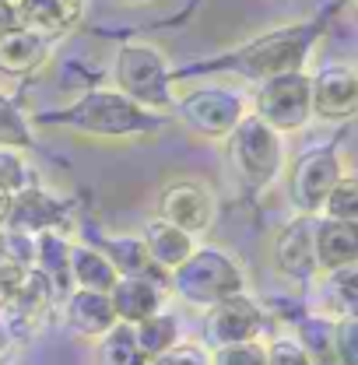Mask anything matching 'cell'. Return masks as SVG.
<instances>
[{
	"label": "cell",
	"mask_w": 358,
	"mask_h": 365,
	"mask_svg": "<svg viewBox=\"0 0 358 365\" xmlns=\"http://www.w3.org/2000/svg\"><path fill=\"white\" fill-rule=\"evenodd\" d=\"M53 123H63L67 130L98 140H127V137H144L162 130L165 116L140 109L137 102L123 98L116 88H91L81 98H74L67 109L46 116Z\"/></svg>",
	"instance_id": "cell-1"
},
{
	"label": "cell",
	"mask_w": 358,
	"mask_h": 365,
	"mask_svg": "<svg viewBox=\"0 0 358 365\" xmlns=\"http://www.w3.org/2000/svg\"><path fill=\"white\" fill-rule=\"evenodd\" d=\"M169 292H176L186 306L211 309L225 299L246 295L250 281L235 253H228L222 246H197L190 260L169 274Z\"/></svg>",
	"instance_id": "cell-2"
},
{
	"label": "cell",
	"mask_w": 358,
	"mask_h": 365,
	"mask_svg": "<svg viewBox=\"0 0 358 365\" xmlns=\"http://www.w3.org/2000/svg\"><path fill=\"white\" fill-rule=\"evenodd\" d=\"M113 88L158 116L173 113L176 81L165 53L151 43H123L113 56Z\"/></svg>",
	"instance_id": "cell-3"
},
{
	"label": "cell",
	"mask_w": 358,
	"mask_h": 365,
	"mask_svg": "<svg viewBox=\"0 0 358 365\" xmlns=\"http://www.w3.org/2000/svg\"><path fill=\"white\" fill-rule=\"evenodd\" d=\"M319 36L316 25H285V29H274L267 36H257L253 43H246L235 56H232V67L250 78V81H267L277 74H292V71H302L306 56L313 53V43Z\"/></svg>",
	"instance_id": "cell-4"
},
{
	"label": "cell",
	"mask_w": 358,
	"mask_h": 365,
	"mask_svg": "<svg viewBox=\"0 0 358 365\" xmlns=\"http://www.w3.org/2000/svg\"><path fill=\"white\" fill-rule=\"evenodd\" d=\"M250 102V116H257L274 134H295L313 120V78L306 71L277 74L267 81H257Z\"/></svg>",
	"instance_id": "cell-5"
},
{
	"label": "cell",
	"mask_w": 358,
	"mask_h": 365,
	"mask_svg": "<svg viewBox=\"0 0 358 365\" xmlns=\"http://www.w3.org/2000/svg\"><path fill=\"white\" fill-rule=\"evenodd\" d=\"M225 155L239 180L250 186H267L285 165V137L264 127L257 116H242L235 130L225 137Z\"/></svg>",
	"instance_id": "cell-6"
},
{
	"label": "cell",
	"mask_w": 358,
	"mask_h": 365,
	"mask_svg": "<svg viewBox=\"0 0 358 365\" xmlns=\"http://www.w3.org/2000/svg\"><path fill=\"white\" fill-rule=\"evenodd\" d=\"M176 116L190 134L204 137V140H225L235 130V123L250 113L246 95L222 85H204L186 95H176Z\"/></svg>",
	"instance_id": "cell-7"
},
{
	"label": "cell",
	"mask_w": 358,
	"mask_h": 365,
	"mask_svg": "<svg viewBox=\"0 0 358 365\" xmlns=\"http://www.w3.org/2000/svg\"><path fill=\"white\" fill-rule=\"evenodd\" d=\"M155 218L169 222V225L183 228L186 235L200 239L208 235L215 218H218V200H215V190L197 176H176L158 190V200H155Z\"/></svg>",
	"instance_id": "cell-8"
},
{
	"label": "cell",
	"mask_w": 358,
	"mask_h": 365,
	"mask_svg": "<svg viewBox=\"0 0 358 365\" xmlns=\"http://www.w3.org/2000/svg\"><path fill=\"white\" fill-rule=\"evenodd\" d=\"M344 173H348L344 169V158H341V151L334 144L306 151L292 165V173H288V200H292V207L299 215L316 218L319 207H323V200H327V193L337 186V180Z\"/></svg>",
	"instance_id": "cell-9"
},
{
	"label": "cell",
	"mask_w": 358,
	"mask_h": 365,
	"mask_svg": "<svg viewBox=\"0 0 358 365\" xmlns=\"http://www.w3.org/2000/svg\"><path fill=\"white\" fill-rule=\"evenodd\" d=\"M264 327H267L264 306L246 292V295L225 299L218 306L204 309V319H200V344H204L208 351H218V348H228V344L260 341Z\"/></svg>",
	"instance_id": "cell-10"
},
{
	"label": "cell",
	"mask_w": 358,
	"mask_h": 365,
	"mask_svg": "<svg viewBox=\"0 0 358 365\" xmlns=\"http://www.w3.org/2000/svg\"><path fill=\"white\" fill-rule=\"evenodd\" d=\"M313 225L316 218L310 215H295L288 225L274 235L270 246V267L281 281L295 284V288H310L319 267H316V253H313Z\"/></svg>",
	"instance_id": "cell-11"
},
{
	"label": "cell",
	"mask_w": 358,
	"mask_h": 365,
	"mask_svg": "<svg viewBox=\"0 0 358 365\" xmlns=\"http://www.w3.org/2000/svg\"><path fill=\"white\" fill-rule=\"evenodd\" d=\"M313 78V116L323 123H348L358 109V78L352 63H330Z\"/></svg>",
	"instance_id": "cell-12"
},
{
	"label": "cell",
	"mask_w": 358,
	"mask_h": 365,
	"mask_svg": "<svg viewBox=\"0 0 358 365\" xmlns=\"http://www.w3.org/2000/svg\"><path fill=\"white\" fill-rule=\"evenodd\" d=\"M63 218H67V207L53 193H46L43 186H32V190L11 197L7 218H4L0 228L25 232V235H43V232H63Z\"/></svg>",
	"instance_id": "cell-13"
},
{
	"label": "cell",
	"mask_w": 358,
	"mask_h": 365,
	"mask_svg": "<svg viewBox=\"0 0 358 365\" xmlns=\"http://www.w3.org/2000/svg\"><path fill=\"white\" fill-rule=\"evenodd\" d=\"M165 299H169V288L151 277H120L109 292V306L116 313V323H127V327H137L148 317L162 313Z\"/></svg>",
	"instance_id": "cell-14"
},
{
	"label": "cell",
	"mask_w": 358,
	"mask_h": 365,
	"mask_svg": "<svg viewBox=\"0 0 358 365\" xmlns=\"http://www.w3.org/2000/svg\"><path fill=\"white\" fill-rule=\"evenodd\" d=\"M60 313H63L67 330L74 337H81V341H98V337H106L116 327V313L109 306V295H102V292H81V288H74L60 302Z\"/></svg>",
	"instance_id": "cell-15"
},
{
	"label": "cell",
	"mask_w": 358,
	"mask_h": 365,
	"mask_svg": "<svg viewBox=\"0 0 358 365\" xmlns=\"http://www.w3.org/2000/svg\"><path fill=\"white\" fill-rule=\"evenodd\" d=\"M313 253L319 277L358 264V225L344 222H330V218H316L313 225Z\"/></svg>",
	"instance_id": "cell-16"
},
{
	"label": "cell",
	"mask_w": 358,
	"mask_h": 365,
	"mask_svg": "<svg viewBox=\"0 0 358 365\" xmlns=\"http://www.w3.org/2000/svg\"><path fill=\"white\" fill-rule=\"evenodd\" d=\"M140 242H144V250H148V260L165 274H173L176 267H183V264L190 260V253L200 246L193 235H186L183 228L169 225V222H162V218H151V222L144 225Z\"/></svg>",
	"instance_id": "cell-17"
},
{
	"label": "cell",
	"mask_w": 358,
	"mask_h": 365,
	"mask_svg": "<svg viewBox=\"0 0 358 365\" xmlns=\"http://www.w3.org/2000/svg\"><path fill=\"white\" fill-rule=\"evenodd\" d=\"M53 53V43L21 29V32H4L0 36V74L4 78H29L43 67Z\"/></svg>",
	"instance_id": "cell-18"
},
{
	"label": "cell",
	"mask_w": 358,
	"mask_h": 365,
	"mask_svg": "<svg viewBox=\"0 0 358 365\" xmlns=\"http://www.w3.org/2000/svg\"><path fill=\"white\" fill-rule=\"evenodd\" d=\"M98 250L109 260V267L116 271V277H151V281L169 288V274L158 271L148 260V250H144L140 235H106V239H98Z\"/></svg>",
	"instance_id": "cell-19"
},
{
	"label": "cell",
	"mask_w": 358,
	"mask_h": 365,
	"mask_svg": "<svg viewBox=\"0 0 358 365\" xmlns=\"http://www.w3.org/2000/svg\"><path fill=\"white\" fill-rule=\"evenodd\" d=\"M67 274H71V288H81V292H102L109 295L113 284L120 281L116 271L109 267V260L102 257V250L95 242H71V253H67Z\"/></svg>",
	"instance_id": "cell-20"
},
{
	"label": "cell",
	"mask_w": 358,
	"mask_h": 365,
	"mask_svg": "<svg viewBox=\"0 0 358 365\" xmlns=\"http://www.w3.org/2000/svg\"><path fill=\"white\" fill-rule=\"evenodd\" d=\"M85 18V0H29V32L56 43Z\"/></svg>",
	"instance_id": "cell-21"
},
{
	"label": "cell",
	"mask_w": 358,
	"mask_h": 365,
	"mask_svg": "<svg viewBox=\"0 0 358 365\" xmlns=\"http://www.w3.org/2000/svg\"><path fill=\"white\" fill-rule=\"evenodd\" d=\"M299 348L306 351V359L313 365H337L334 362V317L330 313H306L295 319V334Z\"/></svg>",
	"instance_id": "cell-22"
},
{
	"label": "cell",
	"mask_w": 358,
	"mask_h": 365,
	"mask_svg": "<svg viewBox=\"0 0 358 365\" xmlns=\"http://www.w3.org/2000/svg\"><path fill=\"white\" fill-rule=\"evenodd\" d=\"M134 341H137V348H140V355L151 362V359H158L162 351L176 348L179 341H183V323H179L176 313L162 309V313L148 317L144 323H137L134 327Z\"/></svg>",
	"instance_id": "cell-23"
},
{
	"label": "cell",
	"mask_w": 358,
	"mask_h": 365,
	"mask_svg": "<svg viewBox=\"0 0 358 365\" xmlns=\"http://www.w3.org/2000/svg\"><path fill=\"white\" fill-rule=\"evenodd\" d=\"M95 365H148L134 341V327L116 323L106 337L95 341Z\"/></svg>",
	"instance_id": "cell-24"
},
{
	"label": "cell",
	"mask_w": 358,
	"mask_h": 365,
	"mask_svg": "<svg viewBox=\"0 0 358 365\" xmlns=\"http://www.w3.org/2000/svg\"><path fill=\"white\" fill-rule=\"evenodd\" d=\"M36 144V134H32V123L29 116L21 113V106L0 91V148L7 151H29Z\"/></svg>",
	"instance_id": "cell-25"
},
{
	"label": "cell",
	"mask_w": 358,
	"mask_h": 365,
	"mask_svg": "<svg viewBox=\"0 0 358 365\" xmlns=\"http://www.w3.org/2000/svg\"><path fill=\"white\" fill-rule=\"evenodd\" d=\"M316 218H330V222H344V225H355L358 222V180L355 173H344L337 186L327 193L323 207Z\"/></svg>",
	"instance_id": "cell-26"
},
{
	"label": "cell",
	"mask_w": 358,
	"mask_h": 365,
	"mask_svg": "<svg viewBox=\"0 0 358 365\" xmlns=\"http://www.w3.org/2000/svg\"><path fill=\"white\" fill-rule=\"evenodd\" d=\"M32 186H39V173L32 169V162L21 151L0 148V193L4 197H18V193H25Z\"/></svg>",
	"instance_id": "cell-27"
},
{
	"label": "cell",
	"mask_w": 358,
	"mask_h": 365,
	"mask_svg": "<svg viewBox=\"0 0 358 365\" xmlns=\"http://www.w3.org/2000/svg\"><path fill=\"white\" fill-rule=\"evenodd\" d=\"M323 281H327V295H330V306H334V319L358 317V271L355 267L327 274Z\"/></svg>",
	"instance_id": "cell-28"
},
{
	"label": "cell",
	"mask_w": 358,
	"mask_h": 365,
	"mask_svg": "<svg viewBox=\"0 0 358 365\" xmlns=\"http://www.w3.org/2000/svg\"><path fill=\"white\" fill-rule=\"evenodd\" d=\"M0 260L18 267V271H32V264H36V235L0 228Z\"/></svg>",
	"instance_id": "cell-29"
},
{
	"label": "cell",
	"mask_w": 358,
	"mask_h": 365,
	"mask_svg": "<svg viewBox=\"0 0 358 365\" xmlns=\"http://www.w3.org/2000/svg\"><path fill=\"white\" fill-rule=\"evenodd\" d=\"M334 362L358 365V317L334 319Z\"/></svg>",
	"instance_id": "cell-30"
},
{
	"label": "cell",
	"mask_w": 358,
	"mask_h": 365,
	"mask_svg": "<svg viewBox=\"0 0 358 365\" xmlns=\"http://www.w3.org/2000/svg\"><path fill=\"white\" fill-rule=\"evenodd\" d=\"M264 359L267 365H313L292 334H274L270 341H264Z\"/></svg>",
	"instance_id": "cell-31"
},
{
	"label": "cell",
	"mask_w": 358,
	"mask_h": 365,
	"mask_svg": "<svg viewBox=\"0 0 358 365\" xmlns=\"http://www.w3.org/2000/svg\"><path fill=\"white\" fill-rule=\"evenodd\" d=\"M211 365H267L264 341H246V344L218 348V351H211Z\"/></svg>",
	"instance_id": "cell-32"
},
{
	"label": "cell",
	"mask_w": 358,
	"mask_h": 365,
	"mask_svg": "<svg viewBox=\"0 0 358 365\" xmlns=\"http://www.w3.org/2000/svg\"><path fill=\"white\" fill-rule=\"evenodd\" d=\"M148 365H211V351L200 341H179L176 348L162 351L158 359H151Z\"/></svg>",
	"instance_id": "cell-33"
},
{
	"label": "cell",
	"mask_w": 358,
	"mask_h": 365,
	"mask_svg": "<svg viewBox=\"0 0 358 365\" xmlns=\"http://www.w3.org/2000/svg\"><path fill=\"white\" fill-rule=\"evenodd\" d=\"M29 25V0H0V36Z\"/></svg>",
	"instance_id": "cell-34"
},
{
	"label": "cell",
	"mask_w": 358,
	"mask_h": 365,
	"mask_svg": "<svg viewBox=\"0 0 358 365\" xmlns=\"http://www.w3.org/2000/svg\"><path fill=\"white\" fill-rule=\"evenodd\" d=\"M21 274L25 271H18V267H11V264H4V260H0V313H4V309H7V302L14 299Z\"/></svg>",
	"instance_id": "cell-35"
},
{
	"label": "cell",
	"mask_w": 358,
	"mask_h": 365,
	"mask_svg": "<svg viewBox=\"0 0 358 365\" xmlns=\"http://www.w3.org/2000/svg\"><path fill=\"white\" fill-rule=\"evenodd\" d=\"M14 341H11V334H7V327H4V319H0V362H4V355H7V348H11Z\"/></svg>",
	"instance_id": "cell-36"
},
{
	"label": "cell",
	"mask_w": 358,
	"mask_h": 365,
	"mask_svg": "<svg viewBox=\"0 0 358 365\" xmlns=\"http://www.w3.org/2000/svg\"><path fill=\"white\" fill-rule=\"evenodd\" d=\"M7 204H11V197L0 193V225H4V218H7Z\"/></svg>",
	"instance_id": "cell-37"
},
{
	"label": "cell",
	"mask_w": 358,
	"mask_h": 365,
	"mask_svg": "<svg viewBox=\"0 0 358 365\" xmlns=\"http://www.w3.org/2000/svg\"><path fill=\"white\" fill-rule=\"evenodd\" d=\"M120 4H131V7H137V4H151V0H120Z\"/></svg>",
	"instance_id": "cell-38"
},
{
	"label": "cell",
	"mask_w": 358,
	"mask_h": 365,
	"mask_svg": "<svg viewBox=\"0 0 358 365\" xmlns=\"http://www.w3.org/2000/svg\"><path fill=\"white\" fill-rule=\"evenodd\" d=\"M0 365H4V362H0Z\"/></svg>",
	"instance_id": "cell-39"
}]
</instances>
